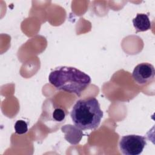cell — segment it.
<instances>
[{
  "label": "cell",
  "instance_id": "6da1fadb",
  "mask_svg": "<svg viewBox=\"0 0 155 155\" xmlns=\"http://www.w3.org/2000/svg\"><path fill=\"white\" fill-rule=\"evenodd\" d=\"M48 81L56 89L80 96L91 83V78L74 67L62 66L51 71Z\"/></svg>",
  "mask_w": 155,
  "mask_h": 155
},
{
  "label": "cell",
  "instance_id": "8992f818",
  "mask_svg": "<svg viewBox=\"0 0 155 155\" xmlns=\"http://www.w3.org/2000/svg\"><path fill=\"white\" fill-rule=\"evenodd\" d=\"M14 128L16 134H23L28 131V125L24 120H18L16 122Z\"/></svg>",
  "mask_w": 155,
  "mask_h": 155
},
{
  "label": "cell",
  "instance_id": "3957f363",
  "mask_svg": "<svg viewBox=\"0 0 155 155\" xmlns=\"http://www.w3.org/2000/svg\"><path fill=\"white\" fill-rule=\"evenodd\" d=\"M146 144L145 137L130 134L121 137L119 146L121 153L124 155H139L142 153Z\"/></svg>",
  "mask_w": 155,
  "mask_h": 155
},
{
  "label": "cell",
  "instance_id": "5b68a950",
  "mask_svg": "<svg viewBox=\"0 0 155 155\" xmlns=\"http://www.w3.org/2000/svg\"><path fill=\"white\" fill-rule=\"evenodd\" d=\"M133 24L137 33L147 31L151 27L148 15L145 13H137L133 19Z\"/></svg>",
  "mask_w": 155,
  "mask_h": 155
},
{
  "label": "cell",
  "instance_id": "277c9868",
  "mask_svg": "<svg viewBox=\"0 0 155 155\" xmlns=\"http://www.w3.org/2000/svg\"><path fill=\"white\" fill-rule=\"evenodd\" d=\"M155 70L154 66L148 62L137 65L133 71L132 77L134 81L139 85H145L154 79Z\"/></svg>",
  "mask_w": 155,
  "mask_h": 155
},
{
  "label": "cell",
  "instance_id": "7a4b0ae2",
  "mask_svg": "<svg viewBox=\"0 0 155 155\" xmlns=\"http://www.w3.org/2000/svg\"><path fill=\"white\" fill-rule=\"evenodd\" d=\"M72 121L76 127L82 130L97 128L103 117V111L95 97H90L78 100L70 113Z\"/></svg>",
  "mask_w": 155,
  "mask_h": 155
},
{
  "label": "cell",
  "instance_id": "52a82bcc",
  "mask_svg": "<svg viewBox=\"0 0 155 155\" xmlns=\"http://www.w3.org/2000/svg\"><path fill=\"white\" fill-rule=\"evenodd\" d=\"M65 117V111L61 108H56L53 113V117L56 121L61 122Z\"/></svg>",
  "mask_w": 155,
  "mask_h": 155
}]
</instances>
